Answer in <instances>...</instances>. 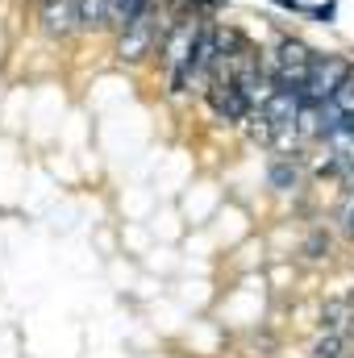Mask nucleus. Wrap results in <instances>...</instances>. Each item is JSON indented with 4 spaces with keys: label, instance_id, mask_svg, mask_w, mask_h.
Returning <instances> with one entry per match:
<instances>
[{
    "label": "nucleus",
    "instance_id": "obj_1",
    "mask_svg": "<svg viewBox=\"0 0 354 358\" xmlns=\"http://www.w3.org/2000/svg\"><path fill=\"white\" fill-rule=\"evenodd\" d=\"M351 71V59H338V55H313V67L304 76V92H300V104H325L334 100L338 84L346 80Z\"/></svg>",
    "mask_w": 354,
    "mask_h": 358
},
{
    "label": "nucleus",
    "instance_id": "obj_2",
    "mask_svg": "<svg viewBox=\"0 0 354 358\" xmlns=\"http://www.w3.org/2000/svg\"><path fill=\"white\" fill-rule=\"evenodd\" d=\"M204 100H208V108L221 117V121H246L250 117V108H255V100H250V92L242 88L238 80H208V88H204Z\"/></svg>",
    "mask_w": 354,
    "mask_h": 358
},
{
    "label": "nucleus",
    "instance_id": "obj_3",
    "mask_svg": "<svg viewBox=\"0 0 354 358\" xmlns=\"http://www.w3.org/2000/svg\"><path fill=\"white\" fill-rule=\"evenodd\" d=\"M146 8H150V0H113L108 4V29H117V34L129 29Z\"/></svg>",
    "mask_w": 354,
    "mask_h": 358
},
{
    "label": "nucleus",
    "instance_id": "obj_4",
    "mask_svg": "<svg viewBox=\"0 0 354 358\" xmlns=\"http://www.w3.org/2000/svg\"><path fill=\"white\" fill-rule=\"evenodd\" d=\"M108 4L113 0H80V29H108Z\"/></svg>",
    "mask_w": 354,
    "mask_h": 358
},
{
    "label": "nucleus",
    "instance_id": "obj_5",
    "mask_svg": "<svg viewBox=\"0 0 354 358\" xmlns=\"http://www.w3.org/2000/svg\"><path fill=\"white\" fill-rule=\"evenodd\" d=\"M267 176H271V187H279V192H288V187H296V167H292L288 159H275Z\"/></svg>",
    "mask_w": 354,
    "mask_h": 358
},
{
    "label": "nucleus",
    "instance_id": "obj_6",
    "mask_svg": "<svg viewBox=\"0 0 354 358\" xmlns=\"http://www.w3.org/2000/svg\"><path fill=\"white\" fill-rule=\"evenodd\" d=\"M334 104H338L342 113H351V108H354V67L346 71V80L338 84V92H334Z\"/></svg>",
    "mask_w": 354,
    "mask_h": 358
},
{
    "label": "nucleus",
    "instance_id": "obj_7",
    "mask_svg": "<svg viewBox=\"0 0 354 358\" xmlns=\"http://www.w3.org/2000/svg\"><path fill=\"white\" fill-rule=\"evenodd\" d=\"M309 17H317L321 25H330L338 17V0H325V4H309Z\"/></svg>",
    "mask_w": 354,
    "mask_h": 358
},
{
    "label": "nucleus",
    "instance_id": "obj_8",
    "mask_svg": "<svg viewBox=\"0 0 354 358\" xmlns=\"http://www.w3.org/2000/svg\"><path fill=\"white\" fill-rule=\"evenodd\" d=\"M313 358H338V338H325L313 346Z\"/></svg>",
    "mask_w": 354,
    "mask_h": 358
},
{
    "label": "nucleus",
    "instance_id": "obj_9",
    "mask_svg": "<svg viewBox=\"0 0 354 358\" xmlns=\"http://www.w3.org/2000/svg\"><path fill=\"white\" fill-rule=\"evenodd\" d=\"M271 4H279V8H288V13H309V4H300V0H271Z\"/></svg>",
    "mask_w": 354,
    "mask_h": 358
},
{
    "label": "nucleus",
    "instance_id": "obj_10",
    "mask_svg": "<svg viewBox=\"0 0 354 358\" xmlns=\"http://www.w3.org/2000/svg\"><path fill=\"white\" fill-rule=\"evenodd\" d=\"M321 246H330V242H325V238H313V242H309V255L317 259V255H321Z\"/></svg>",
    "mask_w": 354,
    "mask_h": 358
},
{
    "label": "nucleus",
    "instance_id": "obj_11",
    "mask_svg": "<svg viewBox=\"0 0 354 358\" xmlns=\"http://www.w3.org/2000/svg\"><path fill=\"white\" fill-rule=\"evenodd\" d=\"M346 229H351V234H354V200H351V204H346Z\"/></svg>",
    "mask_w": 354,
    "mask_h": 358
}]
</instances>
